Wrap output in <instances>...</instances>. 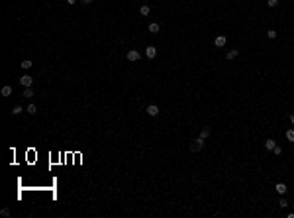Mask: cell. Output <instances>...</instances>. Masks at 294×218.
Here are the masks:
<instances>
[{"mask_svg": "<svg viewBox=\"0 0 294 218\" xmlns=\"http://www.w3.org/2000/svg\"><path fill=\"white\" fill-rule=\"evenodd\" d=\"M139 57H141V55H139V51H135V49L128 51V61H131V63H133V61H139Z\"/></svg>", "mask_w": 294, "mask_h": 218, "instance_id": "3957f363", "label": "cell"}, {"mask_svg": "<svg viewBox=\"0 0 294 218\" xmlns=\"http://www.w3.org/2000/svg\"><path fill=\"white\" fill-rule=\"evenodd\" d=\"M202 147H204V138H200V136H198V138L190 144V151H200Z\"/></svg>", "mask_w": 294, "mask_h": 218, "instance_id": "6da1fadb", "label": "cell"}, {"mask_svg": "<svg viewBox=\"0 0 294 218\" xmlns=\"http://www.w3.org/2000/svg\"><path fill=\"white\" fill-rule=\"evenodd\" d=\"M0 214H2V216H12L10 208H2V210H0Z\"/></svg>", "mask_w": 294, "mask_h": 218, "instance_id": "44dd1931", "label": "cell"}, {"mask_svg": "<svg viewBox=\"0 0 294 218\" xmlns=\"http://www.w3.org/2000/svg\"><path fill=\"white\" fill-rule=\"evenodd\" d=\"M33 94H35V93H33V91H32V86H27L26 91H24V96H26V98H32Z\"/></svg>", "mask_w": 294, "mask_h": 218, "instance_id": "e0dca14e", "label": "cell"}, {"mask_svg": "<svg viewBox=\"0 0 294 218\" xmlns=\"http://www.w3.org/2000/svg\"><path fill=\"white\" fill-rule=\"evenodd\" d=\"M274 145H276V142H274V139H267V142H265V147H267L269 151H273Z\"/></svg>", "mask_w": 294, "mask_h": 218, "instance_id": "30bf717a", "label": "cell"}, {"mask_svg": "<svg viewBox=\"0 0 294 218\" xmlns=\"http://www.w3.org/2000/svg\"><path fill=\"white\" fill-rule=\"evenodd\" d=\"M20 65H22V69H26V71H27V69H30V67H32L33 63H32V61H30V59H24V61H22V63H20Z\"/></svg>", "mask_w": 294, "mask_h": 218, "instance_id": "4fadbf2b", "label": "cell"}, {"mask_svg": "<svg viewBox=\"0 0 294 218\" xmlns=\"http://www.w3.org/2000/svg\"><path fill=\"white\" fill-rule=\"evenodd\" d=\"M145 55H147L149 59H155V57H157V47L149 45V47H147V49H145Z\"/></svg>", "mask_w": 294, "mask_h": 218, "instance_id": "5b68a950", "label": "cell"}, {"mask_svg": "<svg viewBox=\"0 0 294 218\" xmlns=\"http://www.w3.org/2000/svg\"><path fill=\"white\" fill-rule=\"evenodd\" d=\"M267 35L271 40H274V38H276V30H267Z\"/></svg>", "mask_w": 294, "mask_h": 218, "instance_id": "d6986e66", "label": "cell"}, {"mask_svg": "<svg viewBox=\"0 0 294 218\" xmlns=\"http://www.w3.org/2000/svg\"><path fill=\"white\" fill-rule=\"evenodd\" d=\"M159 30H161V26H159L157 22H151L149 24V32L151 33H159Z\"/></svg>", "mask_w": 294, "mask_h": 218, "instance_id": "9c48e42d", "label": "cell"}, {"mask_svg": "<svg viewBox=\"0 0 294 218\" xmlns=\"http://www.w3.org/2000/svg\"><path fill=\"white\" fill-rule=\"evenodd\" d=\"M22 112H24V108H22V106H14V108H12V114H14V116H20Z\"/></svg>", "mask_w": 294, "mask_h": 218, "instance_id": "2e32d148", "label": "cell"}, {"mask_svg": "<svg viewBox=\"0 0 294 218\" xmlns=\"http://www.w3.org/2000/svg\"><path fill=\"white\" fill-rule=\"evenodd\" d=\"M32 83H33V79L30 77V75H22V77H20V85L24 86V88H27V86H32Z\"/></svg>", "mask_w": 294, "mask_h": 218, "instance_id": "7a4b0ae2", "label": "cell"}, {"mask_svg": "<svg viewBox=\"0 0 294 218\" xmlns=\"http://www.w3.org/2000/svg\"><path fill=\"white\" fill-rule=\"evenodd\" d=\"M65 2H67V4H71V6H73V4H75L77 0H65Z\"/></svg>", "mask_w": 294, "mask_h": 218, "instance_id": "d4e9b609", "label": "cell"}, {"mask_svg": "<svg viewBox=\"0 0 294 218\" xmlns=\"http://www.w3.org/2000/svg\"><path fill=\"white\" fill-rule=\"evenodd\" d=\"M149 12H151V8L147 6V4H143V6L139 8V14H141V16H147V14H149Z\"/></svg>", "mask_w": 294, "mask_h": 218, "instance_id": "7c38bea8", "label": "cell"}, {"mask_svg": "<svg viewBox=\"0 0 294 218\" xmlns=\"http://www.w3.org/2000/svg\"><path fill=\"white\" fill-rule=\"evenodd\" d=\"M80 2H82V4H85V6H88V4H90L92 0H80Z\"/></svg>", "mask_w": 294, "mask_h": 218, "instance_id": "cb8c5ba5", "label": "cell"}, {"mask_svg": "<svg viewBox=\"0 0 294 218\" xmlns=\"http://www.w3.org/2000/svg\"><path fill=\"white\" fill-rule=\"evenodd\" d=\"M226 41H228V40H226V35H216L214 45L216 47H223V45H226Z\"/></svg>", "mask_w": 294, "mask_h": 218, "instance_id": "277c9868", "label": "cell"}, {"mask_svg": "<svg viewBox=\"0 0 294 218\" xmlns=\"http://www.w3.org/2000/svg\"><path fill=\"white\" fill-rule=\"evenodd\" d=\"M0 94H2V96H10V94H12V86H2Z\"/></svg>", "mask_w": 294, "mask_h": 218, "instance_id": "8fae6325", "label": "cell"}, {"mask_svg": "<svg viewBox=\"0 0 294 218\" xmlns=\"http://www.w3.org/2000/svg\"><path fill=\"white\" fill-rule=\"evenodd\" d=\"M286 139H288V142H294V128L286 130Z\"/></svg>", "mask_w": 294, "mask_h": 218, "instance_id": "9a60e30c", "label": "cell"}, {"mask_svg": "<svg viewBox=\"0 0 294 218\" xmlns=\"http://www.w3.org/2000/svg\"><path fill=\"white\" fill-rule=\"evenodd\" d=\"M26 112H27V114H35V112H37V106H35V104H27Z\"/></svg>", "mask_w": 294, "mask_h": 218, "instance_id": "5bb4252c", "label": "cell"}, {"mask_svg": "<svg viewBox=\"0 0 294 218\" xmlns=\"http://www.w3.org/2000/svg\"><path fill=\"white\" fill-rule=\"evenodd\" d=\"M208 136H210V128L206 126V128H202V132H200V138H204V139H206Z\"/></svg>", "mask_w": 294, "mask_h": 218, "instance_id": "ac0fdd59", "label": "cell"}, {"mask_svg": "<svg viewBox=\"0 0 294 218\" xmlns=\"http://www.w3.org/2000/svg\"><path fill=\"white\" fill-rule=\"evenodd\" d=\"M147 114H149V116H157V114H159V106L149 104V106H147Z\"/></svg>", "mask_w": 294, "mask_h": 218, "instance_id": "8992f818", "label": "cell"}, {"mask_svg": "<svg viewBox=\"0 0 294 218\" xmlns=\"http://www.w3.org/2000/svg\"><path fill=\"white\" fill-rule=\"evenodd\" d=\"M290 124H294V114H290Z\"/></svg>", "mask_w": 294, "mask_h": 218, "instance_id": "484cf974", "label": "cell"}, {"mask_svg": "<svg viewBox=\"0 0 294 218\" xmlns=\"http://www.w3.org/2000/svg\"><path fill=\"white\" fill-rule=\"evenodd\" d=\"M273 153H274V155H281V153H282V147H281V145H274Z\"/></svg>", "mask_w": 294, "mask_h": 218, "instance_id": "7402d4cb", "label": "cell"}, {"mask_svg": "<svg viewBox=\"0 0 294 218\" xmlns=\"http://www.w3.org/2000/svg\"><path fill=\"white\" fill-rule=\"evenodd\" d=\"M267 4L271 8H274V6H278V0H267Z\"/></svg>", "mask_w": 294, "mask_h": 218, "instance_id": "603a6c76", "label": "cell"}, {"mask_svg": "<svg viewBox=\"0 0 294 218\" xmlns=\"http://www.w3.org/2000/svg\"><path fill=\"white\" fill-rule=\"evenodd\" d=\"M278 206H281V208H286V206H288V200H286V198H281V200H278Z\"/></svg>", "mask_w": 294, "mask_h": 218, "instance_id": "ffe728a7", "label": "cell"}, {"mask_svg": "<svg viewBox=\"0 0 294 218\" xmlns=\"http://www.w3.org/2000/svg\"><path fill=\"white\" fill-rule=\"evenodd\" d=\"M237 55H239V51H237V49H229V51L226 53V59H228V61H231V59H235Z\"/></svg>", "mask_w": 294, "mask_h": 218, "instance_id": "52a82bcc", "label": "cell"}, {"mask_svg": "<svg viewBox=\"0 0 294 218\" xmlns=\"http://www.w3.org/2000/svg\"><path fill=\"white\" fill-rule=\"evenodd\" d=\"M274 189H276V193H278V195H284V193L288 191V187L284 185V183H276V187H274Z\"/></svg>", "mask_w": 294, "mask_h": 218, "instance_id": "ba28073f", "label": "cell"}]
</instances>
